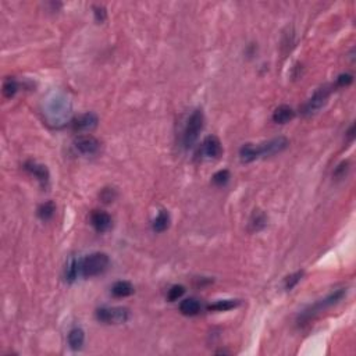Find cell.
<instances>
[{
  "label": "cell",
  "instance_id": "8",
  "mask_svg": "<svg viewBox=\"0 0 356 356\" xmlns=\"http://www.w3.org/2000/svg\"><path fill=\"white\" fill-rule=\"evenodd\" d=\"M98 122H99L98 116L95 113L88 111V113H83V114L75 117L71 121V127L75 132H89L98 127Z\"/></svg>",
  "mask_w": 356,
  "mask_h": 356
},
{
  "label": "cell",
  "instance_id": "5",
  "mask_svg": "<svg viewBox=\"0 0 356 356\" xmlns=\"http://www.w3.org/2000/svg\"><path fill=\"white\" fill-rule=\"evenodd\" d=\"M330 94H331V89H330V86H327V85L317 89L310 99L305 103L302 113H303L305 116H313V114H316L317 111L326 106V103L328 102V98H330Z\"/></svg>",
  "mask_w": 356,
  "mask_h": 356
},
{
  "label": "cell",
  "instance_id": "13",
  "mask_svg": "<svg viewBox=\"0 0 356 356\" xmlns=\"http://www.w3.org/2000/svg\"><path fill=\"white\" fill-rule=\"evenodd\" d=\"M67 341H68V345L72 350L82 349L83 344H85V333H83L82 328H71L68 333V337H67Z\"/></svg>",
  "mask_w": 356,
  "mask_h": 356
},
{
  "label": "cell",
  "instance_id": "11",
  "mask_svg": "<svg viewBox=\"0 0 356 356\" xmlns=\"http://www.w3.org/2000/svg\"><path fill=\"white\" fill-rule=\"evenodd\" d=\"M24 168L27 170L29 174H32L33 177L38 180L39 183L42 184L43 187H48V184H49V171H48V168H46V166H43V164H38L36 161H27L25 164H24Z\"/></svg>",
  "mask_w": 356,
  "mask_h": 356
},
{
  "label": "cell",
  "instance_id": "30",
  "mask_svg": "<svg viewBox=\"0 0 356 356\" xmlns=\"http://www.w3.org/2000/svg\"><path fill=\"white\" fill-rule=\"evenodd\" d=\"M353 131H355V125L352 124V125L349 127V129H348V132H346V135H348V138H349L350 141L353 139Z\"/></svg>",
  "mask_w": 356,
  "mask_h": 356
},
{
  "label": "cell",
  "instance_id": "7",
  "mask_svg": "<svg viewBox=\"0 0 356 356\" xmlns=\"http://www.w3.org/2000/svg\"><path fill=\"white\" fill-rule=\"evenodd\" d=\"M74 146L77 152H79L83 156L96 155L100 149V142L92 135H79L74 141Z\"/></svg>",
  "mask_w": 356,
  "mask_h": 356
},
{
  "label": "cell",
  "instance_id": "19",
  "mask_svg": "<svg viewBox=\"0 0 356 356\" xmlns=\"http://www.w3.org/2000/svg\"><path fill=\"white\" fill-rule=\"evenodd\" d=\"M168 226H170V214H168V211L160 210L159 214L155 217L153 224H152L153 231L155 233H164L167 228H168Z\"/></svg>",
  "mask_w": 356,
  "mask_h": 356
},
{
  "label": "cell",
  "instance_id": "22",
  "mask_svg": "<svg viewBox=\"0 0 356 356\" xmlns=\"http://www.w3.org/2000/svg\"><path fill=\"white\" fill-rule=\"evenodd\" d=\"M17 91H18V82H17L16 79L13 77L6 78L5 82H3V95H5V98H7V99L14 98Z\"/></svg>",
  "mask_w": 356,
  "mask_h": 356
},
{
  "label": "cell",
  "instance_id": "3",
  "mask_svg": "<svg viewBox=\"0 0 356 356\" xmlns=\"http://www.w3.org/2000/svg\"><path fill=\"white\" fill-rule=\"evenodd\" d=\"M203 122H205L203 111L200 109L192 111V114L188 117L185 129H184V145H185V148H192L195 142L198 141L200 131L203 129Z\"/></svg>",
  "mask_w": 356,
  "mask_h": 356
},
{
  "label": "cell",
  "instance_id": "2",
  "mask_svg": "<svg viewBox=\"0 0 356 356\" xmlns=\"http://www.w3.org/2000/svg\"><path fill=\"white\" fill-rule=\"evenodd\" d=\"M345 296V289H338V291H335V292H333V294H330L327 296V298H324V299H320L319 302H316V303H313L312 306H309L306 310H303V313L299 316V324H306L307 322H310L312 319H315V317L319 315V313H322L323 310H326V309H328V307H331L333 305H337L339 300L342 299Z\"/></svg>",
  "mask_w": 356,
  "mask_h": 356
},
{
  "label": "cell",
  "instance_id": "24",
  "mask_svg": "<svg viewBox=\"0 0 356 356\" xmlns=\"http://www.w3.org/2000/svg\"><path fill=\"white\" fill-rule=\"evenodd\" d=\"M211 181H213V184L217 185V187H224V185L230 181V171H228V170H220V171H217L216 174L213 175V178H211Z\"/></svg>",
  "mask_w": 356,
  "mask_h": 356
},
{
  "label": "cell",
  "instance_id": "1",
  "mask_svg": "<svg viewBox=\"0 0 356 356\" xmlns=\"http://www.w3.org/2000/svg\"><path fill=\"white\" fill-rule=\"evenodd\" d=\"M110 264L109 256L103 252H95L81 259V276L85 278L96 277L107 270Z\"/></svg>",
  "mask_w": 356,
  "mask_h": 356
},
{
  "label": "cell",
  "instance_id": "20",
  "mask_svg": "<svg viewBox=\"0 0 356 356\" xmlns=\"http://www.w3.org/2000/svg\"><path fill=\"white\" fill-rule=\"evenodd\" d=\"M55 211L56 206L53 202H45V203L39 206L38 216L42 221H49L50 218L55 216Z\"/></svg>",
  "mask_w": 356,
  "mask_h": 356
},
{
  "label": "cell",
  "instance_id": "17",
  "mask_svg": "<svg viewBox=\"0 0 356 356\" xmlns=\"http://www.w3.org/2000/svg\"><path fill=\"white\" fill-rule=\"evenodd\" d=\"M134 285L129 281H117L111 287V294L116 298H127L129 295L134 294Z\"/></svg>",
  "mask_w": 356,
  "mask_h": 356
},
{
  "label": "cell",
  "instance_id": "28",
  "mask_svg": "<svg viewBox=\"0 0 356 356\" xmlns=\"http://www.w3.org/2000/svg\"><path fill=\"white\" fill-rule=\"evenodd\" d=\"M348 171V161H342L334 171V177L335 178H342Z\"/></svg>",
  "mask_w": 356,
  "mask_h": 356
},
{
  "label": "cell",
  "instance_id": "27",
  "mask_svg": "<svg viewBox=\"0 0 356 356\" xmlns=\"http://www.w3.org/2000/svg\"><path fill=\"white\" fill-rule=\"evenodd\" d=\"M352 82H353V75H350V74H341L337 78V85L338 86H348Z\"/></svg>",
  "mask_w": 356,
  "mask_h": 356
},
{
  "label": "cell",
  "instance_id": "25",
  "mask_svg": "<svg viewBox=\"0 0 356 356\" xmlns=\"http://www.w3.org/2000/svg\"><path fill=\"white\" fill-rule=\"evenodd\" d=\"M184 292H185V288H184L183 285H172L171 288L168 289L167 299L170 300V302H175V300H178L183 296Z\"/></svg>",
  "mask_w": 356,
  "mask_h": 356
},
{
  "label": "cell",
  "instance_id": "12",
  "mask_svg": "<svg viewBox=\"0 0 356 356\" xmlns=\"http://www.w3.org/2000/svg\"><path fill=\"white\" fill-rule=\"evenodd\" d=\"M295 117L294 109L288 105L278 106L277 109L273 113V121L277 124H287Z\"/></svg>",
  "mask_w": 356,
  "mask_h": 356
},
{
  "label": "cell",
  "instance_id": "4",
  "mask_svg": "<svg viewBox=\"0 0 356 356\" xmlns=\"http://www.w3.org/2000/svg\"><path fill=\"white\" fill-rule=\"evenodd\" d=\"M96 319L105 324H121L128 322L129 310L122 306L116 307H100L96 310Z\"/></svg>",
  "mask_w": 356,
  "mask_h": 356
},
{
  "label": "cell",
  "instance_id": "9",
  "mask_svg": "<svg viewBox=\"0 0 356 356\" xmlns=\"http://www.w3.org/2000/svg\"><path fill=\"white\" fill-rule=\"evenodd\" d=\"M289 141L285 137H278V138L270 139L269 142H264L257 146L259 149V156H273L281 153L283 150L288 148Z\"/></svg>",
  "mask_w": 356,
  "mask_h": 356
},
{
  "label": "cell",
  "instance_id": "15",
  "mask_svg": "<svg viewBox=\"0 0 356 356\" xmlns=\"http://www.w3.org/2000/svg\"><path fill=\"white\" fill-rule=\"evenodd\" d=\"M200 309H202V306L196 298H187L180 303V312L185 316H196Z\"/></svg>",
  "mask_w": 356,
  "mask_h": 356
},
{
  "label": "cell",
  "instance_id": "16",
  "mask_svg": "<svg viewBox=\"0 0 356 356\" xmlns=\"http://www.w3.org/2000/svg\"><path fill=\"white\" fill-rule=\"evenodd\" d=\"M267 217L261 210H255L252 213L249 218V231L252 233H259L263 228L266 227Z\"/></svg>",
  "mask_w": 356,
  "mask_h": 356
},
{
  "label": "cell",
  "instance_id": "6",
  "mask_svg": "<svg viewBox=\"0 0 356 356\" xmlns=\"http://www.w3.org/2000/svg\"><path fill=\"white\" fill-rule=\"evenodd\" d=\"M223 153V146L220 139L214 137V135H209L203 139V142L200 145L199 155L202 159L206 160H213V159H218Z\"/></svg>",
  "mask_w": 356,
  "mask_h": 356
},
{
  "label": "cell",
  "instance_id": "29",
  "mask_svg": "<svg viewBox=\"0 0 356 356\" xmlns=\"http://www.w3.org/2000/svg\"><path fill=\"white\" fill-rule=\"evenodd\" d=\"M95 18H96V21H99V22L105 21L106 20L105 7H102V6H96V7H95Z\"/></svg>",
  "mask_w": 356,
  "mask_h": 356
},
{
  "label": "cell",
  "instance_id": "26",
  "mask_svg": "<svg viewBox=\"0 0 356 356\" xmlns=\"http://www.w3.org/2000/svg\"><path fill=\"white\" fill-rule=\"evenodd\" d=\"M117 196V192L114 191L113 188H105L103 191H102V194H100V199L103 200L105 203H110V202H113V200L116 199Z\"/></svg>",
  "mask_w": 356,
  "mask_h": 356
},
{
  "label": "cell",
  "instance_id": "14",
  "mask_svg": "<svg viewBox=\"0 0 356 356\" xmlns=\"http://www.w3.org/2000/svg\"><path fill=\"white\" fill-rule=\"evenodd\" d=\"M78 276H81V259L71 257L67 263L64 277H66L67 283H74Z\"/></svg>",
  "mask_w": 356,
  "mask_h": 356
},
{
  "label": "cell",
  "instance_id": "23",
  "mask_svg": "<svg viewBox=\"0 0 356 356\" xmlns=\"http://www.w3.org/2000/svg\"><path fill=\"white\" fill-rule=\"evenodd\" d=\"M302 277H303V272H302V270H300V272L292 273V274L288 276V277L285 278V281H284V287H285V289H287V291H291V289L294 288L295 285L302 280Z\"/></svg>",
  "mask_w": 356,
  "mask_h": 356
},
{
  "label": "cell",
  "instance_id": "18",
  "mask_svg": "<svg viewBox=\"0 0 356 356\" xmlns=\"http://www.w3.org/2000/svg\"><path fill=\"white\" fill-rule=\"evenodd\" d=\"M239 157L244 163H250V161L256 160L257 157H260L257 146H255L253 144L242 145V148L239 149Z\"/></svg>",
  "mask_w": 356,
  "mask_h": 356
},
{
  "label": "cell",
  "instance_id": "10",
  "mask_svg": "<svg viewBox=\"0 0 356 356\" xmlns=\"http://www.w3.org/2000/svg\"><path fill=\"white\" fill-rule=\"evenodd\" d=\"M91 224L98 233H107L113 226V218L105 210H94L91 213Z\"/></svg>",
  "mask_w": 356,
  "mask_h": 356
},
{
  "label": "cell",
  "instance_id": "21",
  "mask_svg": "<svg viewBox=\"0 0 356 356\" xmlns=\"http://www.w3.org/2000/svg\"><path fill=\"white\" fill-rule=\"evenodd\" d=\"M238 300H233V299H226V300H217L216 303L213 305H209V310L213 312H226V310H231L234 307L238 306Z\"/></svg>",
  "mask_w": 356,
  "mask_h": 356
}]
</instances>
